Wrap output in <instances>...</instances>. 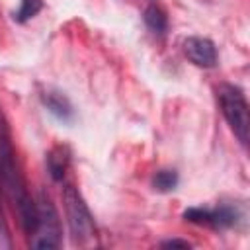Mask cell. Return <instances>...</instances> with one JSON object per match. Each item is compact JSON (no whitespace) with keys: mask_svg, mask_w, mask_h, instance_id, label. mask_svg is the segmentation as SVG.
Segmentation results:
<instances>
[{"mask_svg":"<svg viewBox=\"0 0 250 250\" xmlns=\"http://www.w3.org/2000/svg\"><path fill=\"white\" fill-rule=\"evenodd\" d=\"M0 189L6 193V197L12 201V205L18 209L20 223L27 234H31L35 227V199L25 189L21 172L18 168L14 148L10 143V133L8 125L4 119V113L0 109Z\"/></svg>","mask_w":250,"mask_h":250,"instance_id":"obj_1","label":"cell"},{"mask_svg":"<svg viewBox=\"0 0 250 250\" xmlns=\"http://www.w3.org/2000/svg\"><path fill=\"white\" fill-rule=\"evenodd\" d=\"M62 201H64V213H66L72 240L78 246L96 244V223L80 191L68 184L62 191Z\"/></svg>","mask_w":250,"mask_h":250,"instance_id":"obj_2","label":"cell"},{"mask_svg":"<svg viewBox=\"0 0 250 250\" xmlns=\"http://www.w3.org/2000/svg\"><path fill=\"white\" fill-rule=\"evenodd\" d=\"M35 227L31 230V248H59L61 246V221L51 197L41 191L35 199Z\"/></svg>","mask_w":250,"mask_h":250,"instance_id":"obj_3","label":"cell"},{"mask_svg":"<svg viewBox=\"0 0 250 250\" xmlns=\"http://www.w3.org/2000/svg\"><path fill=\"white\" fill-rule=\"evenodd\" d=\"M217 98H219L221 111H223L227 123L230 125L232 133L236 135V139L242 145H246L250 119H248V104H246L242 90L232 84H221L217 88Z\"/></svg>","mask_w":250,"mask_h":250,"instance_id":"obj_4","label":"cell"},{"mask_svg":"<svg viewBox=\"0 0 250 250\" xmlns=\"http://www.w3.org/2000/svg\"><path fill=\"white\" fill-rule=\"evenodd\" d=\"M184 219L211 229H229L238 221V209L227 203L217 207H189L184 211Z\"/></svg>","mask_w":250,"mask_h":250,"instance_id":"obj_5","label":"cell"},{"mask_svg":"<svg viewBox=\"0 0 250 250\" xmlns=\"http://www.w3.org/2000/svg\"><path fill=\"white\" fill-rule=\"evenodd\" d=\"M186 57L201 68H213L217 64V49L207 37H188L184 41Z\"/></svg>","mask_w":250,"mask_h":250,"instance_id":"obj_6","label":"cell"},{"mask_svg":"<svg viewBox=\"0 0 250 250\" xmlns=\"http://www.w3.org/2000/svg\"><path fill=\"white\" fill-rule=\"evenodd\" d=\"M68 164H70V152H68V148L64 145H57V146H53L49 150V154H47V170H49L53 180H57V182L62 180Z\"/></svg>","mask_w":250,"mask_h":250,"instance_id":"obj_7","label":"cell"},{"mask_svg":"<svg viewBox=\"0 0 250 250\" xmlns=\"http://www.w3.org/2000/svg\"><path fill=\"white\" fill-rule=\"evenodd\" d=\"M43 104L59 119H62V121H70L72 119L74 111H72V105H70V102H68V98L64 94H61L57 90H47L43 94Z\"/></svg>","mask_w":250,"mask_h":250,"instance_id":"obj_8","label":"cell"},{"mask_svg":"<svg viewBox=\"0 0 250 250\" xmlns=\"http://www.w3.org/2000/svg\"><path fill=\"white\" fill-rule=\"evenodd\" d=\"M145 23L156 35H164L166 29H168V18H166L164 10L158 8L156 4H152V6H148L145 10Z\"/></svg>","mask_w":250,"mask_h":250,"instance_id":"obj_9","label":"cell"},{"mask_svg":"<svg viewBox=\"0 0 250 250\" xmlns=\"http://www.w3.org/2000/svg\"><path fill=\"white\" fill-rule=\"evenodd\" d=\"M152 186L158 191H170L178 186V174L174 170H158L152 178Z\"/></svg>","mask_w":250,"mask_h":250,"instance_id":"obj_10","label":"cell"},{"mask_svg":"<svg viewBox=\"0 0 250 250\" xmlns=\"http://www.w3.org/2000/svg\"><path fill=\"white\" fill-rule=\"evenodd\" d=\"M43 2L41 0H20V8L14 12V20L16 21H27L33 16H37V12L41 10Z\"/></svg>","mask_w":250,"mask_h":250,"instance_id":"obj_11","label":"cell"},{"mask_svg":"<svg viewBox=\"0 0 250 250\" xmlns=\"http://www.w3.org/2000/svg\"><path fill=\"white\" fill-rule=\"evenodd\" d=\"M8 248H12V238H10V230H8V225H6V219L0 207V250H8Z\"/></svg>","mask_w":250,"mask_h":250,"instance_id":"obj_12","label":"cell"},{"mask_svg":"<svg viewBox=\"0 0 250 250\" xmlns=\"http://www.w3.org/2000/svg\"><path fill=\"white\" fill-rule=\"evenodd\" d=\"M162 246H166V248H189L191 244L188 242V240H180V238H172V240H166V242H162Z\"/></svg>","mask_w":250,"mask_h":250,"instance_id":"obj_13","label":"cell"}]
</instances>
